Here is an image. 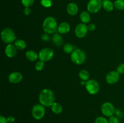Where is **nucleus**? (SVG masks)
<instances>
[{
    "label": "nucleus",
    "mask_w": 124,
    "mask_h": 123,
    "mask_svg": "<svg viewBox=\"0 0 124 123\" xmlns=\"http://www.w3.org/2000/svg\"><path fill=\"white\" fill-rule=\"evenodd\" d=\"M39 100L40 104L44 107H51L55 100L54 92L50 89H43L39 95Z\"/></svg>",
    "instance_id": "f257e3e1"
},
{
    "label": "nucleus",
    "mask_w": 124,
    "mask_h": 123,
    "mask_svg": "<svg viewBox=\"0 0 124 123\" xmlns=\"http://www.w3.org/2000/svg\"><path fill=\"white\" fill-rule=\"evenodd\" d=\"M42 39L43 40V41H47V40L49 39V37H48V36L47 35V33L44 34L42 35Z\"/></svg>",
    "instance_id": "f704fd0d"
},
{
    "label": "nucleus",
    "mask_w": 124,
    "mask_h": 123,
    "mask_svg": "<svg viewBox=\"0 0 124 123\" xmlns=\"http://www.w3.org/2000/svg\"><path fill=\"white\" fill-rule=\"evenodd\" d=\"M1 38L2 42L5 43L10 44L15 41L16 34L14 31L10 28H5L2 30L1 33Z\"/></svg>",
    "instance_id": "20e7f679"
},
{
    "label": "nucleus",
    "mask_w": 124,
    "mask_h": 123,
    "mask_svg": "<svg viewBox=\"0 0 124 123\" xmlns=\"http://www.w3.org/2000/svg\"><path fill=\"white\" fill-rule=\"evenodd\" d=\"M108 122L109 123H120L119 119H118V118L115 116H112L110 117Z\"/></svg>",
    "instance_id": "c756f323"
},
{
    "label": "nucleus",
    "mask_w": 124,
    "mask_h": 123,
    "mask_svg": "<svg viewBox=\"0 0 124 123\" xmlns=\"http://www.w3.org/2000/svg\"><path fill=\"white\" fill-rule=\"evenodd\" d=\"M51 109L55 114H60L62 112L63 107L61 104L54 102L51 106Z\"/></svg>",
    "instance_id": "aec40b11"
},
{
    "label": "nucleus",
    "mask_w": 124,
    "mask_h": 123,
    "mask_svg": "<svg viewBox=\"0 0 124 123\" xmlns=\"http://www.w3.org/2000/svg\"><path fill=\"white\" fill-rule=\"evenodd\" d=\"M54 55L53 49L48 48H44L41 49L39 53V59L43 62H48L52 60Z\"/></svg>",
    "instance_id": "6e6552de"
},
{
    "label": "nucleus",
    "mask_w": 124,
    "mask_h": 123,
    "mask_svg": "<svg viewBox=\"0 0 124 123\" xmlns=\"http://www.w3.org/2000/svg\"><path fill=\"white\" fill-rule=\"evenodd\" d=\"M88 31L87 25H86V24L84 23H81L76 25L75 30V33L76 37L81 39L87 35Z\"/></svg>",
    "instance_id": "9d476101"
},
{
    "label": "nucleus",
    "mask_w": 124,
    "mask_h": 123,
    "mask_svg": "<svg viewBox=\"0 0 124 123\" xmlns=\"http://www.w3.org/2000/svg\"><path fill=\"white\" fill-rule=\"evenodd\" d=\"M80 19H81L82 23H84L85 24L89 23L91 19V16L89 12H87V11H84V12H81L80 14Z\"/></svg>",
    "instance_id": "6ab92c4d"
},
{
    "label": "nucleus",
    "mask_w": 124,
    "mask_h": 123,
    "mask_svg": "<svg viewBox=\"0 0 124 123\" xmlns=\"http://www.w3.org/2000/svg\"><path fill=\"white\" fill-rule=\"evenodd\" d=\"M24 13L26 16L30 15V13H31V9L30 8V7H25L24 10Z\"/></svg>",
    "instance_id": "2f4dec72"
},
{
    "label": "nucleus",
    "mask_w": 124,
    "mask_h": 123,
    "mask_svg": "<svg viewBox=\"0 0 124 123\" xmlns=\"http://www.w3.org/2000/svg\"><path fill=\"white\" fill-rule=\"evenodd\" d=\"M85 87L87 91L91 95H96L99 92L100 87L99 84L97 81L95 80H88L85 82Z\"/></svg>",
    "instance_id": "39448f33"
},
{
    "label": "nucleus",
    "mask_w": 124,
    "mask_h": 123,
    "mask_svg": "<svg viewBox=\"0 0 124 123\" xmlns=\"http://www.w3.org/2000/svg\"><path fill=\"white\" fill-rule=\"evenodd\" d=\"M44 68V62L42 61V60H39L35 64V69H36V71H42Z\"/></svg>",
    "instance_id": "393cba45"
},
{
    "label": "nucleus",
    "mask_w": 124,
    "mask_h": 123,
    "mask_svg": "<svg viewBox=\"0 0 124 123\" xmlns=\"http://www.w3.org/2000/svg\"><path fill=\"white\" fill-rule=\"evenodd\" d=\"M102 7L107 12H112L114 10V4L110 0H104L102 1Z\"/></svg>",
    "instance_id": "a211bd4d"
},
{
    "label": "nucleus",
    "mask_w": 124,
    "mask_h": 123,
    "mask_svg": "<svg viewBox=\"0 0 124 123\" xmlns=\"http://www.w3.org/2000/svg\"><path fill=\"white\" fill-rule=\"evenodd\" d=\"M102 7V0H90L87 7L89 13H96L100 11Z\"/></svg>",
    "instance_id": "0eeeda50"
},
{
    "label": "nucleus",
    "mask_w": 124,
    "mask_h": 123,
    "mask_svg": "<svg viewBox=\"0 0 124 123\" xmlns=\"http://www.w3.org/2000/svg\"><path fill=\"white\" fill-rule=\"evenodd\" d=\"M25 57L30 62H35L39 58V54H38L35 51L29 50L25 53Z\"/></svg>",
    "instance_id": "f3484780"
},
{
    "label": "nucleus",
    "mask_w": 124,
    "mask_h": 123,
    "mask_svg": "<svg viewBox=\"0 0 124 123\" xmlns=\"http://www.w3.org/2000/svg\"><path fill=\"white\" fill-rule=\"evenodd\" d=\"M46 110L44 106L42 104H36L33 107L31 110V115L34 119L36 120H40L42 119L45 115Z\"/></svg>",
    "instance_id": "423d86ee"
},
{
    "label": "nucleus",
    "mask_w": 124,
    "mask_h": 123,
    "mask_svg": "<svg viewBox=\"0 0 124 123\" xmlns=\"http://www.w3.org/2000/svg\"><path fill=\"white\" fill-rule=\"evenodd\" d=\"M86 54L81 49H75L70 55L71 62L76 65H81L86 60Z\"/></svg>",
    "instance_id": "7ed1b4c3"
},
{
    "label": "nucleus",
    "mask_w": 124,
    "mask_h": 123,
    "mask_svg": "<svg viewBox=\"0 0 124 123\" xmlns=\"http://www.w3.org/2000/svg\"><path fill=\"white\" fill-rule=\"evenodd\" d=\"M94 123H109V122L105 117L99 116L95 119Z\"/></svg>",
    "instance_id": "cd10ccee"
},
{
    "label": "nucleus",
    "mask_w": 124,
    "mask_h": 123,
    "mask_svg": "<svg viewBox=\"0 0 124 123\" xmlns=\"http://www.w3.org/2000/svg\"><path fill=\"white\" fill-rule=\"evenodd\" d=\"M8 79L10 83L16 84L21 82L23 80V75L19 72H13L10 74Z\"/></svg>",
    "instance_id": "f8f14e48"
},
{
    "label": "nucleus",
    "mask_w": 124,
    "mask_h": 123,
    "mask_svg": "<svg viewBox=\"0 0 124 123\" xmlns=\"http://www.w3.org/2000/svg\"><path fill=\"white\" fill-rule=\"evenodd\" d=\"M17 53V48L15 45L10 43L6 46L5 48V54L8 57L12 58L15 56Z\"/></svg>",
    "instance_id": "ddd939ff"
},
{
    "label": "nucleus",
    "mask_w": 124,
    "mask_h": 123,
    "mask_svg": "<svg viewBox=\"0 0 124 123\" xmlns=\"http://www.w3.org/2000/svg\"><path fill=\"white\" fill-rule=\"evenodd\" d=\"M101 110L102 113L107 117L112 116L115 112V107L110 102H105L103 103L101 107Z\"/></svg>",
    "instance_id": "1a4fd4ad"
},
{
    "label": "nucleus",
    "mask_w": 124,
    "mask_h": 123,
    "mask_svg": "<svg viewBox=\"0 0 124 123\" xmlns=\"http://www.w3.org/2000/svg\"><path fill=\"white\" fill-rule=\"evenodd\" d=\"M42 28L46 33H55L58 31V24L55 18L52 16L47 17L44 19L42 24Z\"/></svg>",
    "instance_id": "f03ea898"
},
{
    "label": "nucleus",
    "mask_w": 124,
    "mask_h": 123,
    "mask_svg": "<svg viewBox=\"0 0 124 123\" xmlns=\"http://www.w3.org/2000/svg\"><path fill=\"white\" fill-rule=\"evenodd\" d=\"M79 77L82 81L87 82L90 78V74L87 70L82 69L79 72Z\"/></svg>",
    "instance_id": "4be33fe9"
},
{
    "label": "nucleus",
    "mask_w": 124,
    "mask_h": 123,
    "mask_svg": "<svg viewBox=\"0 0 124 123\" xmlns=\"http://www.w3.org/2000/svg\"><path fill=\"white\" fill-rule=\"evenodd\" d=\"M79 11V7L76 3L70 2L67 6V12L70 15L75 16Z\"/></svg>",
    "instance_id": "4468645a"
},
{
    "label": "nucleus",
    "mask_w": 124,
    "mask_h": 123,
    "mask_svg": "<svg viewBox=\"0 0 124 123\" xmlns=\"http://www.w3.org/2000/svg\"><path fill=\"white\" fill-rule=\"evenodd\" d=\"M7 121H8V123H13L15 121V118L13 116H8L7 118Z\"/></svg>",
    "instance_id": "72a5a7b5"
},
{
    "label": "nucleus",
    "mask_w": 124,
    "mask_h": 123,
    "mask_svg": "<svg viewBox=\"0 0 124 123\" xmlns=\"http://www.w3.org/2000/svg\"><path fill=\"white\" fill-rule=\"evenodd\" d=\"M114 6L119 10H124V0H116L114 2Z\"/></svg>",
    "instance_id": "b1692460"
},
{
    "label": "nucleus",
    "mask_w": 124,
    "mask_h": 123,
    "mask_svg": "<svg viewBox=\"0 0 124 123\" xmlns=\"http://www.w3.org/2000/svg\"><path fill=\"white\" fill-rule=\"evenodd\" d=\"M41 6L46 8H49L53 4L52 0H41Z\"/></svg>",
    "instance_id": "a878e982"
},
{
    "label": "nucleus",
    "mask_w": 124,
    "mask_h": 123,
    "mask_svg": "<svg viewBox=\"0 0 124 123\" xmlns=\"http://www.w3.org/2000/svg\"><path fill=\"white\" fill-rule=\"evenodd\" d=\"M15 46L17 49L19 50H23L26 48V42L23 39H18L15 41Z\"/></svg>",
    "instance_id": "412c9836"
},
{
    "label": "nucleus",
    "mask_w": 124,
    "mask_h": 123,
    "mask_svg": "<svg viewBox=\"0 0 124 123\" xmlns=\"http://www.w3.org/2000/svg\"><path fill=\"white\" fill-rule=\"evenodd\" d=\"M52 42L56 47H60L63 45L64 40L60 33H54L52 37Z\"/></svg>",
    "instance_id": "dca6fc26"
},
{
    "label": "nucleus",
    "mask_w": 124,
    "mask_h": 123,
    "mask_svg": "<svg viewBox=\"0 0 124 123\" xmlns=\"http://www.w3.org/2000/svg\"><path fill=\"white\" fill-rule=\"evenodd\" d=\"M70 25L67 22H63L58 25V31L59 32V33L65 34L68 33L70 31Z\"/></svg>",
    "instance_id": "2eb2a0df"
},
{
    "label": "nucleus",
    "mask_w": 124,
    "mask_h": 123,
    "mask_svg": "<svg viewBox=\"0 0 124 123\" xmlns=\"http://www.w3.org/2000/svg\"><path fill=\"white\" fill-rule=\"evenodd\" d=\"M35 0H21V2L25 7H30L33 4Z\"/></svg>",
    "instance_id": "bb28decb"
},
{
    "label": "nucleus",
    "mask_w": 124,
    "mask_h": 123,
    "mask_svg": "<svg viewBox=\"0 0 124 123\" xmlns=\"http://www.w3.org/2000/svg\"><path fill=\"white\" fill-rule=\"evenodd\" d=\"M63 50L66 54H71L74 51V47L71 43H65L63 46Z\"/></svg>",
    "instance_id": "5701e85b"
},
{
    "label": "nucleus",
    "mask_w": 124,
    "mask_h": 123,
    "mask_svg": "<svg viewBox=\"0 0 124 123\" xmlns=\"http://www.w3.org/2000/svg\"><path fill=\"white\" fill-rule=\"evenodd\" d=\"M120 78V74L116 71H112L107 74L105 80L107 83L110 84H114L118 82Z\"/></svg>",
    "instance_id": "9b49d317"
},
{
    "label": "nucleus",
    "mask_w": 124,
    "mask_h": 123,
    "mask_svg": "<svg viewBox=\"0 0 124 123\" xmlns=\"http://www.w3.org/2000/svg\"><path fill=\"white\" fill-rule=\"evenodd\" d=\"M116 71L119 74H124V63H121L117 66Z\"/></svg>",
    "instance_id": "c85d7f7f"
},
{
    "label": "nucleus",
    "mask_w": 124,
    "mask_h": 123,
    "mask_svg": "<svg viewBox=\"0 0 124 123\" xmlns=\"http://www.w3.org/2000/svg\"><path fill=\"white\" fill-rule=\"evenodd\" d=\"M8 121H7V118L4 117V116L1 115L0 116V123H8Z\"/></svg>",
    "instance_id": "473e14b6"
},
{
    "label": "nucleus",
    "mask_w": 124,
    "mask_h": 123,
    "mask_svg": "<svg viewBox=\"0 0 124 123\" xmlns=\"http://www.w3.org/2000/svg\"><path fill=\"white\" fill-rule=\"evenodd\" d=\"M87 27H88V31H93L94 30H95V29H96V25L95 24H93V23H92V24H88V25L87 26Z\"/></svg>",
    "instance_id": "7c9ffc66"
},
{
    "label": "nucleus",
    "mask_w": 124,
    "mask_h": 123,
    "mask_svg": "<svg viewBox=\"0 0 124 123\" xmlns=\"http://www.w3.org/2000/svg\"></svg>",
    "instance_id": "c9c22d12"
}]
</instances>
